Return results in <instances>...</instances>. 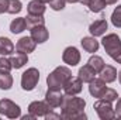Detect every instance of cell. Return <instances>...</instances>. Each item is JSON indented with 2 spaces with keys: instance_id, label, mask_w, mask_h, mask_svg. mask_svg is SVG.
I'll list each match as a JSON object with an SVG mask.
<instances>
[{
  "instance_id": "cell-1",
  "label": "cell",
  "mask_w": 121,
  "mask_h": 120,
  "mask_svg": "<svg viewBox=\"0 0 121 120\" xmlns=\"http://www.w3.org/2000/svg\"><path fill=\"white\" fill-rule=\"evenodd\" d=\"M60 117L65 120H85L87 119L83 109L86 107V100L78 97L76 95H63L60 103Z\"/></svg>"
},
{
  "instance_id": "cell-2",
  "label": "cell",
  "mask_w": 121,
  "mask_h": 120,
  "mask_svg": "<svg viewBox=\"0 0 121 120\" xmlns=\"http://www.w3.org/2000/svg\"><path fill=\"white\" fill-rule=\"evenodd\" d=\"M72 78V71L68 66H56L47 78L48 88L51 89H62L65 83Z\"/></svg>"
},
{
  "instance_id": "cell-3",
  "label": "cell",
  "mask_w": 121,
  "mask_h": 120,
  "mask_svg": "<svg viewBox=\"0 0 121 120\" xmlns=\"http://www.w3.org/2000/svg\"><path fill=\"white\" fill-rule=\"evenodd\" d=\"M101 44H103V47H104L107 55H108L110 58H113L114 61L121 55V40L117 34H114V32L107 34V35L101 40Z\"/></svg>"
},
{
  "instance_id": "cell-4",
  "label": "cell",
  "mask_w": 121,
  "mask_h": 120,
  "mask_svg": "<svg viewBox=\"0 0 121 120\" xmlns=\"http://www.w3.org/2000/svg\"><path fill=\"white\" fill-rule=\"evenodd\" d=\"M93 109L96 110L97 116L101 120H111L116 117V112L111 106V102H107L104 99H99L93 105Z\"/></svg>"
},
{
  "instance_id": "cell-5",
  "label": "cell",
  "mask_w": 121,
  "mask_h": 120,
  "mask_svg": "<svg viewBox=\"0 0 121 120\" xmlns=\"http://www.w3.org/2000/svg\"><path fill=\"white\" fill-rule=\"evenodd\" d=\"M0 115L9 119H17L21 116V109L18 105H16L10 99H1L0 100Z\"/></svg>"
},
{
  "instance_id": "cell-6",
  "label": "cell",
  "mask_w": 121,
  "mask_h": 120,
  "mask_svg": "<svg viewBox=\"0 0 121 120\" xmlns=\"http://www.w3.org/2000/svg\"><path fill=\"white\" fill-rule=\"evenodd\" d=\"M38 81H39V72H38V69L37 68H28L21 75V88L24 90L35 89Z\"/></svg>"
},
{
  "instance_id": "cell-7",
  "label": "cell",
  "mask_w": 121,
  "mask_h": 120,
  "mask_svg": "<svg viewBox=\"0 0 121 120\" xmlns=\"http://www.w3.org/2000/svg\"><path fill=\"white\" fill-rule=\"evenodd\" d=\"M51 110H52V107L45 100H34V102H31L30 106H28V112L31 115L37 116V117H41V116L45 117V115L49 113Z\"/></svg>"
},
{
  "instance_id": "cell-8",
  "label": "cell",
  "mask_w": 121,
  "mask_h": 120,
  "mask_svg": "<svg viewBox=\"0 0 121 120\" xmlns=\"http://www.w3.org/2000/svg\"><path fill=\"white\" fill-rule=\"evenodd\" d=\"M62 61L65 64H68L69 66H76L80 62V52L76 47H68L65 48L63 54H62Z\"/></svg>"
},
{
  "instance_id": "cell-9",
  "label": "cell",
  "mask_w": 121,
  "mask_h": 120,
  "mask_svg": "<svg viewBox=\"0 0 121 120\" xmlns=\"http://www.w3.org/2000/svg\"><path fill=\"white\" fill-rule=\"evenodd\" d=\"M62 99H63V95H62L60 89H51V88H48V92L45 93V102L52 109L59 107L60 103H62Z\"/></svg>"
},
{
  "instance_id": "cell-10",
  "label": "cell",
  "mask_w": 121,
  "mask_h": 120,
  "mask_svg": "<svg viewBox=\"0 0 121 120\" xmlns=\"http://www.w3.org/2000/svg\"><path fill=\"white\" fill-rule=\"evenodd\" d=\"M37 47V42L31 38V37H23L17 41L16 44V50L17 52H23V54H30V52H34Z\"/></svg>"
},
{
  "instance_id": "cell-11",
  "label": "cell",
  "mask_w": 121,
  "mask_h": 120,
  "mask_svg": "<svg viewBox=\"0 0 121 120\" xmlns=\"http://www.w3.org/2000/svg\"><path fill=\"white\" fill-rule=\"evenodd\" d=\"M106 88H107L106 82L101 78H94L91 82H89V92H90V95L93 97L100 99L101 95H103V92L106 90Z\"/></svg>"
},
{
  "instance_id": "cell-12",
  "label": "cell",
  "mask_w": 121,
  "mask_h": 120,
  "mask_svg": "<svg viewBox=\"0 0 121 120\" xmlns=\"http://www.w3.org/2000/svg\"><path fill=\"white\" fill-rule=\"evenodd\" d=\"M83 86V82L79 79V78H70L66 83H65V86H63V90H65V95H78V93H80L82 92V88Z\"/></svg>"
},
{
  "instance_id": "cell-13",
  "label": "cell",
  "mask_w": 121,
  "mask_h": 120,
  "mask_svg": "<svg viewBox=\"0 0 121 120\" xmlns=\"http://www.w3.org/2000/svg\"><path fill=\"white\" fill-rule=\"evenodd\" d=\"M30 31H31V38H32L37 44L45 42V41L48 40V37H49V32H48V30H47L45 26L32 27V28H30Z\"/></svg>"
},
{
  "instance_id": "cell-14",
  "label": "cell",
  "mask_w": 121,
  "mask_h": 120,
  "mask_svg": "<svg viewBox=\"0 0 121 120\" xmlns=\"http://www.w3.org/2000/svg\"><path fill=\"white\" fill-rule=\"evenodd\" d=\"M96 75H97V72L91 68L90 65H83L80 69H79V72H78V78L83 82V83H89L91 82L94 78H96Z\"/></svg>"
},
{
  "instance_id": "cell-15",
  "label": "cell",
  "mask_w": 121,
  "mask_h": 120,
  "mask_svg": "<svg viewBox=\"0 0 121 120\" xmlns=\"http://www.w3.org/2000/svg\"><path fill=\"white\" fill-rule=\"evenodd\" d=\"M107 27H108L107 21L104 18H100V20H96L94 23H91L90 27H89V31L93 37H101L107 31Z\"/></svg>"
},
{
  "instance_id": "cell-16",
  "label": "cell",
  "mask_w": 121,
  "mask_h": 120,
  "mask_svg": "<svg viewBox=\"0 0 121 120\" xmlns=\"http://www.w3.org/2000/svg\"><path fill=\"white\" fill-rule=\"evenodd\" d=\"M99 74H100V78L106 83H111V82H114L117 79V69L113 65H104L103 69Z\"/></svg>"
},
{
  "instance_id": "cell-17",
  "label": "cell",
  "mask_w": 121,
  "mask_h": 120,
  "mask_svg": "<svg viewBox=\"0 0 121 120\" xmlns=\"http://www.w3.org/2000/svg\"><path fill=\"white\" fill-rule=\"evenodd\" d=\"M45 3L39 1V0H31L27 6V11L28 14H34V16H44L45 13Z\"/></svg>"
},
{
  "instance_id": "cell-18",
  "label": "cell",
  "mask_w": 121,
  "mask_h": 120,
  "mask_svg": "<svg viewBox=\"0 0 121 120\" xmlns=\"http://www.w3.org/2000/svg\"><path fill=\"white\" fill-rule=\"evenodd\" d=\"M80 44H82V47H83V50L86 52H91V54L97 52V50L100 47V44L96 40V37H83L82 41H80Z\"/></svg>"
},
{
  "instance_id": "cell-19",
  "label": "cell",
  "mask_w": 121,
  "mask_h": 120,
  "mask_svg": "<svg viewBox=\"0 0 121 120\" xmlns=\"http://www.w3.org/2000/svg\"><path fill=\"white\" fill-rule=\"evenodd\" d=\"M14 52V44L7 37H0V55H10Z\"/></svg>"
},
{
  "instance_id": "cell-20",
  "label": "cell",
  "mask_w": 121,
  "mask_h": 120,
  "mask_svg": "<svg viewBox=\"0 0 121 120\" xmlns=\"http://www.w3.org/2000/svg\"><path fill=\"white\" fill-rule=\"evenodd\" d=\"M27 28V23H26V17H18V18H14L11 23H10V31L13 34H20Z\"/></svg>"
},
{
  "instance_id": "cell-21",
  "label": "cell",
  "mask_w": 121,
  "mask_h": 120,
  "mask_svg": "<svg viewBox=\"0 0 121 120\" xmlns=\"http://www.w3.org/2000/svg\"><path fill=\"white\" fill-rule=\"evenodd\" d=\"M27 61H28L27 54H23V52H17L16 55H13V57L10 58L11 66H13L14 69H20V68H23V66L27 64Z\"/></svg>"
},
{
  "instance_id": "cell-22",
  "label": "cell",
  "mask_w": 121,
  "mask_h": 120,
  "mask_svg": "<svg viewBox=\"0 0 121 120\" xmlns=\"http://www.w3.org/2000/svg\"><path fill=\"white\" fill-rule=\"evenodd\" d=\"M26 23H27V28H32V27H37V26H45V18H44V16L28 14L26 17Z\"/></svg>"
},
{
  "instance_id": "cell-23",
  "label": "cell",
  "mask_w": 121,
  "mask_h": 120,
  "mask_svg": "<svg viewBox=\"0 0 121 120\" xmlns=\"http://www.w3.org/2000/svg\"><path fill=\"white\" fill-rule=\"evenodd\" d=\"M13 86V76L10 72H1L0 71V89L1 90H9Z\"/></svg>"
},
{
  "instance_id": "cell-24",
  "label": "cell",
  "mask_w": 121,
  "mask_h": 120,
  "mask_svg": "<svg viewBox=\"0 0 121 120\" xmlns=\"http://www.w3.org/2000/svg\"><path fill=\"white\" fill-rule=\"evenodd\" d=\"M87 65H90L91 68L99 74V72L103 69V66H104L106 64H104V61H103L101 57H99V55H91L90 58H89V61H87Z\"/></svg>"
},
{
  "instance_id": "cell-25",
  "label": "cell",
  "mask_w": 121,
  "mask_h": 120,
  "mask_svg": "<svg viewBox=\"0 0 121 120\" xmlns=\"http://www.w3.org/2000/svg\"><path fill=\"white\" fill-rule=\"evenodd\" d=\"M106 1L104 0H90L89 3V9H90L91 13H100L106 9Z\"/></svg>"
},
{
  "instance_id": "cell-26",
  "label": "cell",
  "mask_w": 121,
  "mask_h": 120,
  "mask_svg": "<svg viewBox=\"0 0 121 120\" xmlns=\"http://www.w3.org/2000/svg\"><path fill=\"white\" fill-rule=\"evenodd\" d=\"M21 10H23V4H21L20 0H9L7 13H10V14H18Z\"/></svg>"
},
{
  "instance_id": "cell-27",
  "label": "cell",
  "mask_w": 121,
  "mask_h": 120,
  "mask_svg": "<svg viewBox=\"0 0 121 120\" xmlns=\"http://www.w3.org/2000/svg\"><path fill=\"white\" fill-rule=\"evenodd\" d=\"M117 97H118L117 90L111 89V88H106V90L103 92V95H101L100 99H104V100H107V102H114V100H117Z\"/></svg>"
},
{
  "instance_id": "cell-28",
  "label": "cell",
  "mask_w": 121,
  "mask_h": 120,
  "mask_svg": "<svg viewBox=\"0 0 121 120\" xmlns=\"http://www.w3.org/2000/svg\"><path fill=\"white\" fill-rule=\"evenodd\" d=\"M111 23H113L114 27L121 28V4L114 9V11L111 14Z\"/></svg>"
},
{
  "instance_id": "cell-29",
  "label": "cell",
  "mask_w": 121,
  "mask_h": 120,
  "mask_svg": "<svg viewBox=\"0 0 121 120\" xmlns=\"http://www.w3.org/2000/svg\"><path fill=\"white\" fill-rule=\"evenodd\" d=\"M13 69V66H11V62L10 60H7L4 55L0 58V71L1 72H10Z\"/></svg>"
},
{
  "instance_id": "cell-30",
  "label": "cell",
  "mask_w": 121,
  "mask_h": 120,
  "mask_svg": "<svg viewBox=\"0 0 121 120\" xmlns=\"http://www.w3.org/2000/svg\"><path fill=\"white\" fill-rule=\"evenodd\" d=\"M65 0H51L49 1V7L52 9V10H55V11H60V10H63L65 9Z\"/></svg>"
},
{
  "instance_id": "cell-31",
  "label": "cell",
  "mask_w": 121,
  "mask_h": 120,
  "mask_svg": "<svg viewBox=\"0 0 121 120\" xmlns=\"http://www.w3.org/2000/svg\"><path fill=\"white\" fill-rule=\"evenodd\" d=\"M9 9V0H0V14L7 11Z\"/></svg>"
},
{
  "instance_id": "cell-32",
  "label": "cell",
  "mask_w": 121,
  "mask_h": 120,
  "mask_svg": "<svg viewBox=\"0 0 121 120\" xmlns=\"http://www.w3.org/2000/svg\"><path fill=\"white\" fill-rule=\"evenodd\" d=\"M114 112H116V117H120L121 119V97L117 100V106H116Z\"/></svg>"
},
{
  "instance_id": "cell-33",
  "label": "cell",
  "mask_w": 121,
  "mask_h": 120,
  "mask_svg": "<svg viewBox=\"0 0 121 120\" xmlns=\"http://www.w3.org/2000/svg\"><path fill=\"white\" fill-rule=\"evenodd\" d=\"M45 119L49 120V119H62V117H60V115H56V113H54V112L51 110L49 113H47V115H45Z\"/></svg>"
},
{
  "instance_id": "cell-34",
  "label": "cell",
  "mask_w": 121,
  "mask_h": 120,
  "mask_svg": "<svg viewBox=\"0 0 121 120\" xmlns=\"http://www.w3.org/2000/svg\"><path fill=\"white\" fill-rule=\"evenodd\" d=\"M106 1V4H116L118 0H104Z\"/></svg>"
},
{
  "instance_id": "cell-35",
  "label": "cell",
  "mask_w": 121,
  "mask_h": 120,
  "mask_svg": "<svg viewBox=\"0 0 121 120\" xmlns=\"http://www.w3.org/2000/svg\"><path fill=\"white\" fill-rule=\"evenodd\" d=\"M66 3H70V4H73V3H79L80 0H65Z\"/></svg>"
},
{
  "instance_id": "cell-36",
  "label": "cell",
  "mask_w": 121,
  "mask_h": 120,
  "mask_svg": "<svg viewBox=\"0 0 121 120\" xmlns=\"http://www.w3.org/2000/svg\"><path fill=\"white\" fill-rule=\"evenodd\" d=\"M80 1H82L85 6H89V3H90V0H80Z\"/></svg>"
},
{
  "instance_id": "cell-37",
  "label": "cell",
  "mask_w": 121,
  "mask_h": 120,
  "mask_svg": "<svg viewBox=\"0 0 121 120\" xmlns=\"http://www.w3.org/2000/svg\"><path fill=\"white\" fill-rule=\"evenodd\" d=\"M39 1H42V3H45V4H49L51 0H39Z\"/></svg>"
},
{
  "instance_id": "cell-38",
  "label": "cell",
  "mask_w": 121,
  "mask_h": 120,
  "mask_svg": "<svg viewBox=\"0 0 121 120\" xmlns=\"http://www.w3.org/2000/svg\"><path fill=\"white\" fill-rule=\"evenodd\" d=\"M118 81H120V83H121V71L118 72Z\"/></svg>"
}]
</instances>
